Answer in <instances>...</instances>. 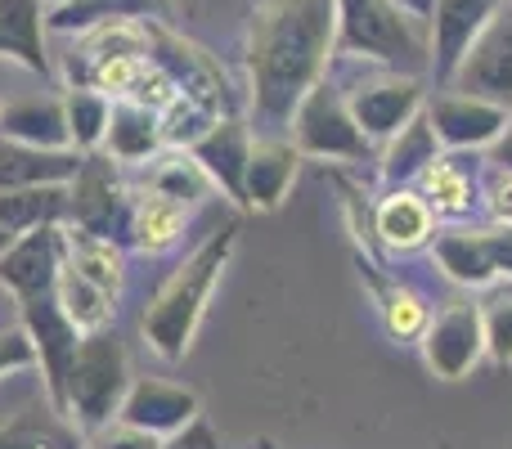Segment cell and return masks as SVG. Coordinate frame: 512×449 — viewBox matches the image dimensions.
Returning <instances> with one entry per match:
<instances>
[{
    "instance_id": "obj_1",
    "label": "cell",
    "mask_w": 512,
    "mask_h": 449,
    "mask_svg": "<svg viewBox=\"0 0 512 449\" xmlns=\"http://www.w3.org/2000/svg\"><path fill=\"white\" fill-rule=\"evenodd\" d=\"M337 41V0H256L248 23L252 135H288L292 113L328 77Z\"/></svg>"
},
{
    "instance_id": "obj_2",
    "label": "cell",
    "mask_w": 512,
    "mask_h": 449,
    "mask_svg": "<svg viewBox=\"0 0 512 449\" xmlns=\"http://www.w3.org/2000/svg\"><path fill=\"white\" fill-rule=\"evenodd\" d=\"M239 243V225L225 221L216 225L185 261L171 270V279L153 292V301L144 306V342L162 355V360H185L189 346H194V333L203 324V310L212 301L216 283H221V270L230 265V252Z\"/></svg>"
},
{
    "instance_id": "obj_3",
    "label": "cell",
    "mask_w": 512,
    "mask_h": 449,
    "mask_svg": "<svg viewBox=\"0 0 512 449\" xmlns=\"http://www.w3.org/2000/svg\"><path fill=\"white\" fill-rule=\"evenodd\" d=\"M333 59H364L427 77V27L400 14L396 0H337Z\"/></svg>"
},
{
    "instance_id": "obj_4",
    "label": "cell",
    "mask_w": 512,
    "mask_h": 449,
    "mask_svg": "<svg viewBox=\"0 0 512 449\" xmlns=\"http://www.w3.org/2000/svg\"><path fill=\"white\" fill-rule=\"evenodd\" d=\"M328 77L342 86L346 108L355 126L369 135V144H387L400 126H409L427 108V86L414 72H391L364 59H333Z\"/></svg>"
},
{
    "instance_id": "obj_5",
    "label": "cell",
    "mask_w": 512,
    "mask_h": 449,
    "mask_svg": "<svg viewBox=\"0 0 512 449\" xmlns=\"http://www.w3.org/2000/svg\"><path fill=\"white\" fill-rule=\"evenodd\" d=\"M131 391V364L117 333H86L77 346V360L68 373V423L77 432L95 436L108 423H117L122 400Z\"/></svg>"
},
{
    "instance_id": "obj_6",
    "label": "cell",
    "mask_w": 512,
    "mask_h": 449,
    "mask_svg": "<svg viewBox=\"0 0 512 449\" xmlns=\"http://www.w3.org/2000/svg\"><path fill=\"white\" fill-rule=\"evenodd\" d=\"M288 140L297 144L301 158H324V162H364L373 153L369 135L355 126L342 86L333 77L315 81L306 90V99L292 113Z\"/></svg>"
},
{
    "instance_id": "obj_7",
    "label": "cell",
    "mask_w": 512,
    "mask_h": 449,
    "mask_svg": "<svg viewBox=\"0 0 512 449\" xmlns=\"http://www.w3.org/2000/svg\"><path fill=\"white\" fill-rule=\"evenodd\" d=\"M68 229L131 247V189L117 180L108 158H95V153L81 158V171L68 185Z\"/></svg>"
},
{
    "instance_id": "obj_8",
    "label": "cell",
    "mask_w": 512,
    "mask_h": 449,
    "mask_svg": "<svg viewBox=\"0 0 512 449\" xmlns=\"http://www.w3.org/2000/svg\"><path fill=\"white\" fill-rule=\"evenodd\" d=\"M63 265H68V225H36L18 234L0 256V283L5 292H14L18 306H27V301L54 297Z\"/></svg>"
},
{
    "instance_id": "obj_9",
    "label": "cell",
    "mask_w": 512,
    "mask_h": 449,
    "mask_svg": "<svg viewBox=\"0 0 512 449\" xmlns=\"http://www.w3.org/2000/svg\"><path fill=\"white\" fill-rule=\"evenodd\" d=\"M18 324H23V333L32 337V346H36V369H41V378H45L50 409L68 418V373H72V360H77V346H81L77 324L63 315V306L54 297L27 301Z\"/></svg>"
},
{
    "instance_id": "obj_10",
    "label": "cell",
    "mask_w": 512,
    "mask_h": 449,
    "mask_svg": "<svg viewBox=\"0 0 512 449\" xmlns=\"http://www.w3.org/2000/svg\"><path fill=\"white\" fill-rule=\"evenodd\" d=\"M504 0H436L432 23H427V77L436 86H450L459 63L477 45V36L490 27Z\"/></svg>"
},
{
    "instance_id": "obj_11",
    "label": "cell",
    "mask_w": 512,
    "mask_h": 449,
    "mask_svg": "<svg viewBox=\"0 0 512 449\" xmlns=\"http://www.w3.org/2000/svg\"><path fill=\"white\" fill-rule=\"evenodd\" d=\"M481 355H486V328H481L477 301H450L441 315H432V324L423 333V360L436 378H468Z\"/></svg>"
},
{
    "instance_id": "obj_12",
    "label": "cell",
    "mask_w": 512,
    "mask_h": 449,
    "mask_svg": "<svg viewBox=\"0 0 512 449\" xmlns=\"http://www.w3.org/2000/svg\"><path fill=\"white\" fill-rule=\"evenodd\" d=\"M450 90L459 95H477L490 104L512 113V0L499 5V14L490 18V27L477 36V45L468 50V59L459 63Z\"/></svg>"
},
{
    "instance_id": "obj_13",
    "label": "cell",
    "mask_w": 512,
    "mask_h": 449,
    "mask_svg": "<svg viewBox=\"0 0 512 449\" xmlns=\"http://www.w3.org/2000/svg\"><path fill=\"white\" fill-rule=\"evenodd\" d=\"M508 117H512L508 108L477 99V95H459V90L436 95L427 104V122H432L441 149H450V153H490V144L504 135Z\"/></svg>"
},
{
    "instance_id": "obj_14",
    "label": "cell",
    "mask_w": 512,
    "mask_h": 449,
    "mask_svg": "<svg viewBox=\"0 0 512 449\" xmlns=\"http://www.w3.org/2000/svg\"><path fill=\"white\" fill-rule=\"evenodd\" d=\"M198 414H203L198 391L180 387V382H162V378H135L131 391H126V400H122L117 423H131V427H140V432L167 441V436H176L180 427L194 423Z\"/></svg>"
},
{
    "instance_id": "obj_15",
    "label": "cell",
    "mask_w": 512,
    "mask_h": 449,
    "mask_svg": "<svg viewBox=\"0 0 512 449\" xmlns=\"http://www.w3.org/2000/svg\"><path fill=\"white\" fill-rule=\"evenodd\" d=\"M481 158L472 153H441L423 176L414 180V189L423 194V203L432 207L436 221L463 225L481 207Z\"/></svg>"
},
{
    "instance_id": "obj_16",
    "label": "cell",
    "mask_w": 512,
    "mask_h": 449,
    "mask_svg": "<svg viewBox=\"0 0 512 449\" xmlns=\"http://www.w3.org/2000/svg\"><path fill=\"white\" fill-rule=\"evenodd\" d=\"M189 153L203 162L212 185L230 203H243V180H248V158H252V126H243L239 117H221Z\"/></svg>"
},
{
    "instance_id": "obj_17",
    "label": "cell",
    "mask_w": 512,
    "mask_h": 449,
    "mask_svg": "<svg viewBox=\"0 0 512 449\" xmlns=\"http://www.w3.org/2000/svg\"><path fill=\"white\" fill-rule=\"evenodd\" d=\"M297 167H301V153L288 135H270V140H256L252 135L243 207H252V212H274V207L288 198L292 180H297Z\"/></svg>"
},
{
    "instance_id": "obj_18",
    "label": "cell",
    "mask_w": 512,
    "mask_h": 449,
    "mask_svg": "<svg viewBox=\"0 0 512 449\" xmlns=\"http://www.w3.org/2000/svg\"><path fill=\"white\" fill-rule=\"evenodd\" d=\"M81 171V153L72 149H32L0 135V194L14 189H41V185H72Z\"/></svg>"
},
{
    "instance_id": "obj_19",
    "label": "cell",
    "mask_w": 512,
    "mask_h": 449,
    "mask_svg": "<svg viewBox=\"0 0 512 449\" xmlns=\"http://www.w3.org/2000/svg\"><path fill=\"white\" fill-rule=\"evenodd\" d=\"M167 149L162 140V113L158 108L131 104V99H113V117H108V135H104V158L122 162V167H140L153 162Z\"/></svg>"
},
{
    "instance_id": "obj_20",
    "label": "cell",
    "mask_w": 512,
    "mask_h": 449,
    "mask_svg": "<svg viewBox=\"0 0 512 449\" xmlns=\"http://www.w3.org/2000/svg\"><path fill=\"white\" fill-rule=\"evenodd\" d=\"M171 14V0H68L45 9V32L86 36L104 23H158Z\"/></svg>"
},
{
    "instance_id": "obj_21",
    "label": "cell",
    "mask_w": 512,
    "mask_h": 449,
    "mask_svg": "<svg viewBox=\"0 0 512 449\" xmlns=\"http://www.w3.org/2000/svg\"><path fill=\"white\" fill-rule=\"evenodd\" d=\"M0 59L50 77L45 54V0H0Z\"/></svg>"
},
{
    "instance_id": "obj_22",
    "label": "cell",
    "mask_w": 512,
    "mask_h": 449,
    "mask_svg": "<svg viewBox=\"0 0 512 449\" xmlns=\"http://www.w3.org/2000/svg\"><path fill=\"white\" fill-rule=\"evenodd\" d=\"M194 207L171 203L153 189H131V247L144 256H162L185 238Z\"/></svg>"
},
{
    "instance_id": "obj_23",
    "label": "cell",
    "mask_w": 512,
    "mask_h": 449,
    "mask_svg": "<svg viewBox=\"0 0 512 449\" xmlns=\"http://www.w3.org/2000/svg\"><path fill=\"white\" fill-rule=\"evenodd\" d=\"M432 261L441 265V274L459 288H490L495 279V265H490L486 238H481V225H445L436 229L432 238Z\"/></svg>"
},
{
    "instance_id": "obj_24",
    "label": "cell",
    "mask_w": 512,
    "mask_h": 449,
    "mask_svg": "<svg viewBox=\"0 0 512 449\" xmlns=\"http://www.w3.org/2000/svg\"><path fill=\"white\" fill-rule=\"evenodd\" d=\"M373 225H378L382 247H391V252H418V247H427L436 238V216L414 185L391 189L378 203V212H373Z\"/></svg>"
},
{
    "instance_id": "obj_25",
    "label": "cell",
    "mask_w": 512,
    "mask_h": 449,
    "mask_svg": "<svg viewBox=\"0 0 512 449\" xmlns=\"http://www.w3.org/2000/svg\"><path fill=\"white\" fill-rule=\"evenodd\" d=\"M0 135H5V140H18V144H32V149H72L63 99H54V95L0 104Z\"/></svg>"
},
{
    "instance_id": "obj_26",
    "label": "cell",
    "mask_w": 512,
    "mask_h": 449,
    "mask_svg": "<svg viewBox=\"0 0 512 449\" xmlns=\"http://www.w3.org/2000/svg\"><path fill=\"white\" fill-rule=\"evenodd\" d=\"M441 153L445 149H441V140H436L432 122H427V108H423L414 122L400 126V131L382 144L378 171H382V180H387L391 189H405V185H414V180L423 176L436 158H441Z\"/></svg>"
},
{
    "instance_id": "obj_27",
    "label": "cell",
    "mask_w": 512,
    "mask_h": 449,
    "mask_svg": "<svg viewBox=\"0 0 512 449\" xmlns=\"http://www.w3.org/2000/svg\"><path fill=\"white\" fill-rule=\"evenodd\" d=\"M144 189H153V194L171 198V203H185V207H198L212 198V176L203 171V162L194 158L189 149H167L153 158L149 176H144Z\"/></svg>"
},
{
    "instance_id": "obj_28",
    "label": "cell",
    "mask_w": 512,
    "mask_h": 449,
    "mask_svg": "<svg viewBox=\"0 0 512 449\" xmlns=\"http://www.w3.org/2000/svg\"><path fill=\"white\" fill-rule=\"evenodd\" d=\"M36 225H68V185H41V189H14L0 194V229L27 234Z\"/></svg>"
},
{
    "instance_id": "obj_29",
    "label": "cell",
    "mask_w": 512,
    "mask_h": 449,
    "mask_svg": "<svg viewBox=\"0 0 512 449\" xmlns=\"http://www.w3.org/2000/svg\"><path fill=\"white\" fill-rule=\"evenodd\" d=\"M63 117H68V144L72 153H99L104 149V135H108V117H113V99L104 90H90V86H72L63 95Z\"/></svg>"
},
{
    "instance_id": "obj_30",
    "label": "cell",
    "mask_w": 512,
    "mask_h": 449,
    "mask_svg": "<svg viewBox=\"0 0 512 449\" xmlns=\"http://www.w3.org/2000/svg\"><path fill=\"white\" fill-rule=\"evenodd\" d=\"M54 301H59L63 315H68L72 324H77V333H81V337H86V333H104V328L113 324V315H117V306H113L117 297H108L104 288L86 283L77 270H68V265H63V274H59Z\"/></svg>"
},
{
    "instance_id": "obj_31",
    "label": "cell",
    "mask_w": 512,
    "mask_h": 449,
    "mask_svg": "<svg viewBox=\"0 0 512 449\" xmlns=\"http://www.w3.org/2000/svg\"><path fill=\"white\" fill-rule=\"evenodd\" d=\"M68 270H77L86 283H95L108 297H117L126 283V256H122V247L108 243V238H86V234H72L68 229Z\"/></svg>"
},
{
    "instance_id": "obj_32",
    "label": "cell",
    "mask_w": 512,
    "mask_h": 449,
    "mask_svg": "<svg viewBox=\"0 0 512 449\" xmlns=\"http://www.w3.org/2000/svg\"><path fill=\"white\" fill-rule=\"evenodd\" d=\"M0 449H77V427L50 405L23 409L14 423L0 427Z\"/></svg>"
},
{
    "instance_id": "obj_33",
    "label": "cell",
    "mask_w": 512,
    "mask_h": 449,
    "mask_svg": "<svg viewBox=\"0 0 512 449\" xmlns=\"http://www.w3.org/2000/svg\"><path fill=\"white\" fill-rule=\"evenodd\" d=\"M382 319H387V333L400 337V342H423L427 324H432V306L418 288L409 283H391L382 292Z\"/></svg>"
},
{
    "instance_id": "obj_34",
    "label": "cell",
    "mask_w": 512,
    "mask_h": 449,
    "mask_svg": "<svg viewBox=\"0 0 512 449\" xmlns=\"http://www.w3.org/2000/svg\"><path fill=\"white\" fill-rule=\"evenodd\" d=\"M477 306L486 328V355L495 364H512V283H490Z\"/></svg>"
},
{
    "instance_id": "obj_35",
    "label": "cell",
    "mask_w": 512,
    "mask_h": 449,
    "mask_svg": "<svg viewBox=\"0 0 512 449\" xmlns=\"http://www.w3.org/2000/svg\"><path fill=\"white\" fill-rule=\"evenodd\" d=\"M481 207L495 225H512V171H495L486 162V185H481Z\"/></svg>"
},
{
    "instance_id": "obj_36",
    "label": "cell",
    "mask_w": 512,
    "mask_h": 449,
    "mask_svg": "<svg viewBox=\"0 0 512 449\" xmlns=\"http://www.w3.org/2000/svg\"><path fill=\"white\" fill-rule=\"evenodd\" d=\"M18 369H36V346L32 337L18 328H0V378L5 373H18Z\"/></svg>"
},
{
    "instance_id": "obj_37",
    "label": "cell",
    "mask_w": 512,
    "mask_h": 449,
    "mask_svg": "<svg viewBox=\"0 0 512 449\" xmlns=\"http://www.w3.org/2000/svg\"><path fill=\"white\" fill-rule=\"evenodd\" d=\"M90 449H162V441L131 423H108L104 432L90 436Z\"/></svg>"
},
{
    "instance_id": "obj_38",
    "label": "cell",
    "mask_w": 512,
    "mask_h": 449,
    "mask_svg": "<svg viewBox=\"0 0 512 449\" xmlns=\"http://www.w3.org/2000/svg\"><path fill=\"white\" fill-rule=\"evenodd\" d=\"M481 238H486V252L490 265H495V279L512 283V225H481Z\"/></svg>"
},
{
    "instance_id": "obj_39",
    "label": "cell",
    "mask_w": 512,
    "mask_h": 449,
    "mask_svg": "<svg viewBox=\"0 0 512 449\" xmlns=\"http://www.w3.org/2000/svg\"><path fill=\"white\" fill-rule=\"evenodd\" d=\"M162 449H221V432H216V427L207 423L203 414H198L189 427H180L176 436H167Z\"/></svg>"
},
{
    "instance_id": "obj_40",
    "label": "cell",
    "mask_w": 512,
    "mask_h": 449,
    "mask_svg": "<svg viewBox=\"0 0 512 449\" xmlns=\"http://www.w3.org/2000/svg\"><path fill=\"white\" fill-rule=\"evenodd\" d=\"M490 167L495 171H512V117H508V126H504V135H499L495 144H490Z\"/></svg>"
},
{
    "instance_id": "obj_41",
    "label": "cell",
    "mask_w": 512,
    "mask_h": 449,
    "mask_svg": "<svg viewBox=\"0 0 512 449\" xmlns=\"http://www.w3.org/2000/svg\"><path fill=\"white\" fill-rule=\"evenodd\" d=\"M396 5H400V14H405V18H414L418 27H427V23H432L436 0H396Z\"/></svg>"
},
{
    "instance_id": "obj_42",
    "label": "cell",
    "mask_w": 512,
    "mask_h": 449,
    "mask_svg": "<svg viewBox=\"0 0 512 449\" xmlns=\"http://www.w3.org/2000/svg\"><path fill=\"white\" fill-rule=\"evenodd\" d=\"M14 238H18V234H9V229H0V256L9 252V243H14Z\"/></svg>"
},
{
    "instance_id": "obj_43",
    "label": "cell",
    "mask_w": 512,
    "mask_h": 449,
    "mask_svg": "<svg viewBox=\"0 0 512 449\" xmlns=\"http://www.w3.org/2000/svg\"><path fill=\"white\" fill-rule=\"evenodd\" d=\"M45 5H50V9H54V5H68V0H45Z\"/></svg>"
}]
</instances>
